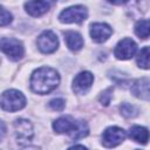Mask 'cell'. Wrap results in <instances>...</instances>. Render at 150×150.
Returning <instances> with one entry per match:
<instances>
[{"mask_svg": "<svg viewBox=\"0 0 150 150\" xmlns=\"http://www.w3.org/2000/svg\"><path fill=\"white\" fill-rule=\"evenodd\" d=\"M60 83L59 73L50 67H41L33 71L30 76V88L34 93L45 95L54 90Z\"/></svg>", "mask_w": 150, "mask_h": 150, "instance_id": "cell-1", "label": "cell"}, {"mask_svg": "<svg viewBox=\"0 0 150 150\" xmlns=\"http://www.w3.org/2000/svg\"><path fill=\"white\" fill-rule=\"evenodd\" d=\"M26 105V97L25 95L15 89L5 90L1 95V108L5 111L14 112L21 110Z\"/></svg>", "mask_w": 150, "mask_h": 150, "instance_id": "cell-2", "label": "cell"}, {"mask_svg": "<svg viewBox=\"0 0 150 150\" xmlns=\"http://www.w3.org/2000/svg\"><path fill=\"white\" fill-rule=\"evenodd\" d=\"M1 50L12 61H19L25 54V48L21 41L14 38H2L1 39Z\"/></svg>", "mask_w": 150, "mask_h": 150, "instance_id": "cell-3", "label": "cell"}, {"mask_svg": "<svg viewBox=\"0 0 150 150\" xmlns=\"http://www.w3.org/2000/svg\"><path fill=\"white\" fill-rule=\"evenodd\" d=\"M87 16H88L87 8L84 6L76 5L63 9L59 15V20L63 23H80L84 21Z\"/></svg>", "mask_w": 150, "mask_h": 150, "instance_id": "cell-4", "label": "cell"}, {"mask_svg": "<svg viewBox=\"0 0 150 150\" xmlns=\"http://www.w3.org/2000/svg\"><path fill=\"white\" fill-rule=\"evenodd\" d=\"M127 137L125 130L120 127H109L102 134V144L105 148H114L121 144Z\"/></svg>", "mask_w": 150, "mask_h": 150, "instance_id": "cell-5", "label": "cell"}, {"mask_svg": "<svg viewBox=\"0 0 150 150\" xmlns=\"http://www.w3.org/2000/svg\"><path fill=\"white\" fill-rule=\"evenodd\" d=\"M14 130L18 143L20 145L28 144L33 137V125L28 120L18 118L14 122Z\"/></svg>", "mask_w": 150, "mask_h": 150, "instance_id": "cell-6", "label": "cell"}, {"mask_svg": "<svg viewBox=\"0 0 150 150\" xmlns=\"http://www.w3.org/2000/svg\"><path fill=\"white\" fill-rule=\"evenodd\" d=\"M36 46L45 54L54 53L59 47V39L52 30L42 32L36 39Z\"/></svg>", "mask_w": 150, "mask_h": 150, "instance_id": "cell-7", "label": "cell"}, {"mask_svg": "<svg viewBox=\"0 0 150 150\" xmlns=\"http://www.w3.org/2000/svg\"><path fill=\"white\" fill-rule=\"evenodd\" d=\"M137 52L136 42L130 38H124L118 41L114 49V55L118 60H129L131 59Z\"/></svg>", "mask_w": 150, "mask_h": 150, "instance_id": "cell-8", "label": "cell"}, {"mask_svg": "<svg viewBox=\"0 0 150 150\" xmlns=\"http://www.w3.org/2000/svg\"><path fill=\"white\" fill-rule=\"evenodd\" d=\"M94 82V75L90 71H81L73 80V90L76 94H87Z\"/></svg>", "mask_w": 150, "mask_h": 150, "instance_id": "cell-9", "label": "cell"}, {"mask_svg": "<svg viewBox=\"0 0 150 150\" xmlns=\"http://www.w3.org/2000/svg\"><path fill=\"white\" fill-rule=\"evenodd\" d=\"M90 36H91V40L94 42H97V43H102L104 41H107L110 35L112 34V29L109 25L107 23H103V22H95V23H91L90 25Z\"/></svg>", "mask_w": 150, "mask_h": 150, "instance_id": "cell-10", "label": "cell"}, {"mask_svg": "<svg viewBox=\"0 0 150 150\" xmlns=\"http://www.w3.org/2000/svg\"><path fill=\"white\" fill-rule=\"evenodd\" d=\"M131 94L141 100L150 101V79L142 77L136 80L130 87Z\"/></svg>", "mask_w": 150, "mask_h": 150, "instance_id": "cell-11", "label": "cell"}, {"mask_svg": "<svg viewBox=\"0 0 150 150\" xmlns=\"http://www.w3.org/2000/svg\"><path fill=\"white\" fill-rule=\"evenodd\" d=\"M26 12L32 16H41L49 9V4L46 0H28L25 4Z\"/></svg>", "mask_w": 150, "mask_h": 150, "instance_id": "cell-12", "label": "cell"}, {"mask_svg": "<svg viewBox=\"0 0 150 150\" xmlns=\"http://www.w3.org/2000/svg\"><path fill=\"white\" fill-rule=\"evenodd\" d=\"M128 136L136 143L139 144H146L150 139V132L146 128L141 127V125H134L129 129Z\"/></svg>", "mask_w": 150, "mask_h": 150, "instance_id": "cell-13", "label": "cell"}, {"mask_svg": "<svg viewBox=\"0 0 150 150\" xmlns=\"http://www.w3.org/2000/svg\"><path fill=\"white\" fill-rule=\"evenodd\" d=\"M64 41L67 47L73 52H77L83 47V39L81 34L74 30H68L64 33Z\"/></svg>", "mask_w": 150, "mask_h": 150, "instance_id": "cell-14", "label": "cell"}, {"mask_svg": "<svg viewBox=\"0 0 150 150\" xmlns=\"http://www.w3.org/2000/svg\"><path fill=\"white\" fill-rule=\"evenodd\" d=\"M74 123L75 121L70 116H61L53 122V129L57 134H66L73 129Z\"/></svg>", "mask_w": 150, "mask_h": 150, "instance_id": "cell-15", "label": "cell"}, {"mask_svg": "<svg viewBox=\"0 0 150 150\" xmlns=\"http://www.w3.org/2000/svg\"><path fill=\"white\" fill-rule=\"evenodd\" d=\"M68 134H69L70 138L74 139V141L81 139V138L88 136V134H89V127H88V124H87L86 121H83V120H77V121H75L73 129H71Z\"/></svg>", "mask_w": 150, "mask_h": 150, "instance_id": "cell-16", "label": "cell"}, {"mask_svg": "<svg viewBox=\"0 0 150 150\" xmlns=\"http://www.w3.org/2000/svg\"><path fill=\"white\" fill-rule=\"evenodd\" d=\"M135 34L139 39H148L150 36V19H142L135 23Z\"/></svg>", "mask_w": 150, "mask_h": 150, "instance_id": "cell-17", "label": "cell"}, {"mask_svg": "<svg viewBox=\"0 0 150 150\" xmlns=\"http://www.w3.org/2000/svg\"><path fill=\"white\" fill-rule=\"evenodd\" d=\"M136 63L142 69H150V46L143 47L137 56H136Z\"/></svg>", "mask_w": 150, "mask_h": 150, "instance_id": "cell-18", "label": "cell"}, {"mask_svg": "<svg viewBox=\"0 0 150 150\" xmlns=\"http://www.w3.org/2000/svg\"><path fill=\"white\" fill-rule=\"evenodd\" d=\"M120 111H121V114H122L124 117H127V118L135 117V116H137V114H138V109H137L135 105L130 104V103H122V104L120 105Z\"/></svg>", "mask_w": 150, "mask_h": 150, "instance_id": "cell-19", "label": "cell"}, {"mask_svg": "<svg viewBox=\"0 0 150 150\" xmlns=\"http://www.w3.org/2000/svg\"><path fill=\"white\" fill-rule=\"evenodd\" d=\"M64 105H66V102L62 98H53L49 102V107L53 110H56V111H62L63 108H64Z\"/></svg>", "mask_w": 150, "mask_h": 150, "instance_id": "cell-20", "label": "cell"}, {"mask_svg": "<svg viewBox=\"0 0 150 150\" xmlns=\"http://www.w3.org/2000/svg\"><path fill=\"white\" fill-rule=\"evenodd\" d=\"M12 19H13L12 14H11L8 11H6V8L1 7V19H0L1 26L4 27V26H6V25H8L9 22H12Z\"/></svg>", "mask_w": 150, "mask_h": 150, "instance_id": "cell-21", "label": "cell"}, {"mask_svg": "<svg viewBox=\"0 0 150 150\" xmlns=\"http://www.w3.org/2000/svg\"><path fill=\"white\" fill-rule=\"evenodd\" d=\"M111 93H112V88H108L107 90H104L102 93V95L100 96V101H101L102 104H104V105L109 104L110 98H111Z\"/></svg>", "mask_w": 150, "mask_h": 150, "instance_id": "cell-22", "label": "cell"}, {"mask_svg": "<svg viewBox=\"0 0 150 150\" xmlns=\"http://www.w3.org/2000/svg\"><path fill=\"white\" fill-rule=\"evenodd\" d=\"M110 4H114V5H122L124 2H127L128 0H108Z\"/></svg>", "mask_w": 150, "mask_h": 150, "instance_id": "cell-23", "label": "cell"}]
</instances>
